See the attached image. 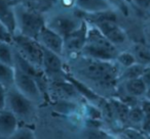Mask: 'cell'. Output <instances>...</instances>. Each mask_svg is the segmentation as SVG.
I'll return each instance as SVG.
<instances>
[{
    "label": "cell",
    "instance_id": "obj_1",
    "mask_svg": "<svg viewBox=\"0 0 150 139\" xmlns=\"http://www.w3.org/2000/svg\"><path fill=\"white\" fill-rule=\"evenodd\" d=\"M68 73L83 82L96 93L106 98L116 95L121 68L115 61L94 59L80 54L66 57Z\"/></svg>",
    "mask_w": 150,
    "mask_h": 139
},
{
    "label": "cell",
    "instance_id": "obj_2",
    "mask_svg": "<svg viewBox=\"0 0 150 139\" xmlns=\"http://www.w3.org/2000/svg\"><path fill=\"white\" fill-rule=\"evenodd\" d=\"M83 17L90 25L96 27L119 50L127 49L131 46L127 33L118 23L117 10L114 8L91 15H83Z\"/></svg>",
    "mask_w": 150,
    "mask_h": 139
},
{
    "label": "cell",
    "instance_id": "obj_3",
    "mask_svg": "<svg viewBox=\"0 0 150 139\" xmlns=\"http://www.w3.org/2000/svg\"><path fill=\"white\" fill-rule=\"evenodd\" d=\"M119 51L120 50L113 45L96 27L90 25L88 39L80 55L105 61H115Z\"/></svg>",
    "mask_w": 150,
    "mask_h": 139
},
{
    "label": "cell",
    "instance_id": "obj_4",
    "mask_svg": "<svg viewBox=\"0 0 150 139\" xmlns=\"http://www.w3.org/2000/svg\"><path fill=\"white\" fill-rule=\"evenodd\" d=\"M84 21L83 15L76 9L57 7L45 15V23L48 28L66 38L69 34L79 28Z\"/></svg>",
    "mask_w": 150,
    "mask_h": 139
},
{
    "label": "cell",
    "instance_id": "obj_5",
    "mask_svg": "<svg viewBox=\"0 0 150 139\" xmlns=\"http://www.w3.org/2000/svg\"><path fill=\"white\" fill-rule=\"evenodd\" d=\"M16 13V32L37 40L41 30L46 25L45 15L33 8L17 5Z\"/></svg>",
    "mask_w": 150,
    "mask_h": 139
},
{
    "label": "cell",
    "instance_id": "obj_6",
    "mask_svg": "<svg viewBox=\"0 0 150 139\" xmlns=\"http://www.w3.org/2000/svg\"><path fill=\"white\" fill-rule=\"evenodd\" d=\"M18 119L20 123H32L36 118L37 104L19 91L15 85L6 88V106Z\"/></svg>",
    "mask_w": 150,
    "mask_h": 139
},
{
    "label": "cell",
    "instance_id": "obj_7",
    "mask_svg": "<svg viewBox=\"0 0 150 139\" xmlns=\"http://www.w3.org/2000/svg\"><path fill=\"white\" fill-rule=\"evenodd\" d=\"M13 49L26 60L41 68L43 58V47L38 40L15 32L11 38ZM42 70V68H41Z\"/></svg>",
    "mask_w": 150,
    "mask_h": 139
},
{
    "label": "cell",
    "instance_id": "obj_8",
    "mask_svg": "<svg viewBox=\"0 0 150 139\" xmlns=\"http://www.w3.org/2000/svg\"><path fill=\"white\" fill-rule=\"evenodd\" d=\"M15 87L25 96L33 100L36 104H41L45 100V95L38 82L29 74L15 66Z\"/></svg>",
    "mask_w": 150,
    "mask_h": 139
},
{
    "label": "cell",
    "instance_id": "obj_9",
    "mask_svg": "<svg viewBox=\"0 0 150 139\" xmlns=\"http://www.w3.org/2000/svg\"><path fill=\"white\" fill-rule=\"evenodd\" d=\"M43 47V46H42ZM42 71L46 76L48 82L65 80L66 66L64 57L43 47V58H42Z\"/></svg>",
    "mask_w": 150,
    "mask_h": 139
},
{
    "label": "cell",
    "instance_id": "obj_10",
    "mask_svg": "<svg viewBox=\"0 0 150 139\" xmlns=\"http://www.w3.org/2000/svg\"><path fill=\"white\" fill-rule=\"evenodd\" d=\"M88 28H90V24L84 19L79 28H77L75 31L69 34L66 38H64L65 46L63 57H69V56L80 54L86 42V39H88Z\"/></svg>",
    "mask_w": 150,
    "mask_h": 139
},
{
    "label": "cell",
    "instance_id": "obj_11",
    "mask_svg": "<svg viewBox=\"0 0 150 139\" xmlns=\"http://www.w3.org/2000/svg\"><path fill=\"white\" fill-rule=\"evenodd\" d=\"M37 40L45 49L50 50L61 56H64V38L46 25L41 30Z\"/></svg>",
    "mask_w": 150,
    "mask_h": 139
},
{
    "label": "cell",
    "instance_id": "obj_12",
    "mask_svg": "<svg viewBox=\"0 0 150 139\" xmlns=\"http://www.w3.org/2000/svg\"><path fill=\"white\" fill-rule=\"evenodd\" d=\"M147 89L148 86L146 85V83L141 77L120 82L117 88V90L137 99H142L145 97Z\"/></svg>",
    "mask_w": 150,
    "mask_h": 139
},
{
    "label": "cell",
    "instance_id": "obj_13",
    "mask_svg": "<svg viewBox=\"0 0 150 139\" xmlns=\"http://www.w3.org/2000/svg\"><path fill=\"white\" fill-rule=\"evenodd\" d=\"M20 127V121L7 108L0 110V139H9V137Z\"/></svg>",
    "mask_w": 150,
    "mask_h": 139
},
{
    "label": "cell",
    "instance_id": "obj_14",
    "mask_svg": "<svg viewBox=\"0 0 150 139\" xmlns=\"http://www.w3.org/2000/svg\"><path fill=\"white\" fill-rule=\"evenodd\" d=\"M13 0H0V23L11 34L16 32V13Z\"/></svg>",
    "mask_w": 150,
    "mask_h": 139
},
{
    "label": "cell",
    "instance_id": "obj_15",
    "mask_svg": "<svg viewBox=\"0 0 150 139\" xmlns=\"http://www.w3.org/2000/svg\"><path fill=\"white\" fill-rule=\"evenodd\" d=\"M13 2L17 5H23L38 10L45 15L60 6L59 0H13Z\"/></svg>",
    "mask_w": 150,
    "mask_h": 139
},
{
    "label": "cell",
    "instance_id": "obj_16",
    "mask_svg": "<svg viewBox=\"0 0 150 139\" xmlns=\"http://www.w3.org/2000/svg\"><path fill=\"white\" fill-rule=\"evenodd\" d=\"M129 48L135 55L137 64H142L146 68L150 66V47L145 42H136Z\"/></svg>",
    "mask_w": 150,
    "mask_h": 139
},
{
    "label": "cell",
    "instance_id": "obj_17",
    "mask_svg": "<svg viewBox=\"0 0 150 139\" xmlns=\"http://www.w3.org/2000/svg\"><path fill=\"white\" fill-rule=\"evenodd\" d=\"M0 84L5 88L15 85V66L0 61Z\"/></svg>",
    "mask_w": 150,
    "mask_h": 139
},
{
    "label": "cell",
    "instance_id": "obj_18",
    "mask_svg": "<svg viewBox=\"0 0 150 139\" xmlns=\"http://www.w3.org/2000/svg\"><path fill=\"white\" fill-rule=\"evenodd\" d=\"M145 68H146V66H142V64H135L131 66L121 68L120 75H119V83L122 81H127V80L140 78L143 75Z\"/></svg>",
    "mask_w": 150,
    "mask_h": 139
},
{
    "label": "cell",
    "instance_id": "obj_19",
    "mask_svg": "<svg viewBox=\"0 0 150 139\" xmlns=\"http://www.w3.org/2000/svg\"><path fill=\"white\" fill-rule=\"evenodd\" d=\"M144 122V114L140 103L137 105H133L129 108V116H127V126L135 127V128H142Z\"/></svg>",
    "mask_w": 150,
    "mask_h": 139
},
{
    "label": "cell",
    "instance_id": "obj_20",
    "mask_svg": "<svg viewBox=\"0 0 150 139\" xmlns=\"http://www.w3.org/2000/svg\"><path fill=\"white\" fill-rule=\"evenodd\" d=\"M0 61L15 66V50L11 42L0 41Z\"/></svg>",
    "mask_w": 150,
    "mask_h": 139
},
{
    "label": "cell",
    "instance_id": "obj_21",
    "mask_svg": "<svg viewBox=\"0 0 150 139\" xmlns=\"http://www.w3.org/2000/svg\"><path fill=\"white\" fill-rule=\"evenodd\" d=\"M116 135L120 139H147V133L139 128L125 126L116 132Z\"/></svg>",
    "mask_w": 150,
    "mask_h": 139
},
{
    "label": "cell",
    "instance_id": "obj_22",
    "mask_svg": "<svg viewBox=\"0 0 150 139\" xmlns=\"http://www.w3.org/2000/svg\"><path fill=\"white\" fill-rule=\"evenodd\" d=\"M86 139H120L116 134L106 131L102 127H86Z\"/></svg>",
    "mask_w": 150,
    "mask_h": 139
},
{
    "label": "cell",
    "instance_id": "obj_23",
    "mask_svg": "<svg viewBox=\"0 0 150 139\" xmlns=\"http://www.w3.org/2000/svg\"><path fill=\"white\" fill-rule=\"evenodd\" d=\"M115 62L120 66L121 68H127V66H131L133 64H137L136 61V58L134 53L132 52V50L129 48L127 49L120 50L117 54L116 58H115Z\"/></svg>",
    "mask_w": 150,
    "mask_h": 139
},
{
    "label": "cell",
    "instance_id": "obj_24",
    "mask_svg": "<svg viewBox=\"0 0 150 139\" xmlns=\"http://www.w3.org/2000/svg\"><path fill=\"white\" fill-rule=\"evenodd\" d=\"M140 106L144 114V122L141 130L145 133L150 132V100L147 98H142L140 100Z\"/></svg>",
    "mask_w": 150,
    "mask_h": 139
},
{
    "label": "cell",
    "instance_id": "obj_25",
    "mask_svg": "<svg viewBox=\"0 0 150 139\" xmlns=\"http://www.w3.org/2000/svg\"><path fill=\"white\" fill-rule=\"evenodd\" d=\"M9 139H37L36 133L29 126H20Z\"/></svg>",
    "mask_w": 150,
    "mask_h": 139
},
{
    "label": "cell",
    "instance_id": "obj_26",
    "mask_svg": "<svg viewBox=\"0 0 150 139\" xmlns=\"http://www.w3.org/2000/svg\"><path fill=\"white\" fill-rule=\"evenodd\" d=\"M129 1L140 11L150 15V0H129Z\"/></svg>",
    "mask_w": 150,
    "mask_h": 139
},
{
    "label": "cell",
    "instance_id": "obj_27",
    "mask_svg": "<svg viewBox=\"0 0 150 139\" xmlns=\"http://www.w3.org/2000/svg\"><path fill=\"white\" fill-rule=\"evenodd\" d=\"M107 2L114 8L115 10L120 11V13H125L127 10V4H125V0H106Z\"/></svg>",
    "mask_w": 150,
    "mask_h": 139
},
{
    "label": "cell",
    "instance_id": "obj_28",
    "mask_svg": "<svg viewBox=\"0 0 150 139\" xmlns=\"http://www.w3.org/2000/svg\"><path fill=\"white\" fill-rule=\"evenodd\" d=\"M11 38H13V34L7 30V28L3 24L0 23V41L11 42Z\"/></svg>",
    "mask_w": 150,
    "mask_h": 139
},
{
    "label": "cell",
    "instance_id": "obj_29",
    "mask_svg": "<svg viewBox=\"0 0 150 139\" xmlns=\"http://www.w3.org/2000/svg\"><path fill=\"white\" fill-rule=\"evenodd\" d=\"M6 106V88L0 84V110H2Z\"/></svg>",
    "mask_w": 150,
    "mask_h": 139
},
{
    "label": "cell",
    "instance_id": "obj_30",
    "mask_svg": "<svg viewBox=\"0 0 150 139\" xmlns=\"http://www.w3.org/2000/svg\"><path fill=\"white\" fill-rule=\"evenodd\" d=\"M145 43L150 45V28L145 31Z\"/></svg>",
    "mask_w": 150,
    "mask_h": 139
},
{
    "label": "cell",
    "instance_id": "obj_31",
    "mask_svg": "<svg viewBox=\"0 0 150 139\" xmlns=\"http://www.w3.org/2000/svg\"><path fill=\"white\" fill-rule=\"evenodd\" d=\"M144 98H147V99H149V100H150V87H148L147 92H146L145 97H144Z\"/></svg>",
    "mask_w": 150,
    "mask_h": 139
},
{
    "label": "cell",
    "instance_id": "obj_32",
    "mask_svg": "<svg viewBox=\"0 0 150 139\" xmlns=\"http://www.w3.org/2000/svg\"><path fill=\"white\" fill-rule=\"evenodd\" d=\"M147 139H150V134H147Z\"/></svg>",
    "mask_w": 150,
    "mask_h": 139
},
{
    "label": "cell",
    "instance_id": "obj_33",
    "mask_svg": "<svg viewBox=\"0 0 150 139\" xmlns=\"http://www.w3.org/2000/svg\"><path fill=\"white\" fill-rule=\"evenodd\" d=\"M147 134H150V132H149V133H147Z\"/></svg>",
    "mask_w": 150,
    "mask_h": 139
}]
</instances>
